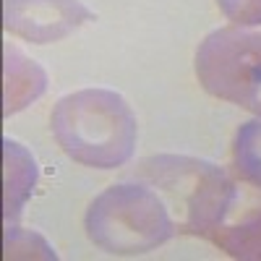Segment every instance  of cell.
I'll return each mask as SVG.
<instances>
[{
    "label": "cell",
    "instance_id": "1",
    "mask_svg": "<svg viewBox=\"0 0 261 261\" xmlns=\"http://www.w3.org/2000/svg\"><path fill=\"white\" fill-rule=\"evenodd\" d=\"M63 107L58 110V134L68 130L71 139H63L65 149L71 154L84 160V151H94V144H110L113 139L130 149L134 139V125H118V128H99L110 118L120 115L125 107L118 97L110 94H79L60 102ZM97 154V151H94ZM94 162V157H92Z\"/></svg>",
    "mask_w": 261,
    "mask_h": 261
}]
</instances>
